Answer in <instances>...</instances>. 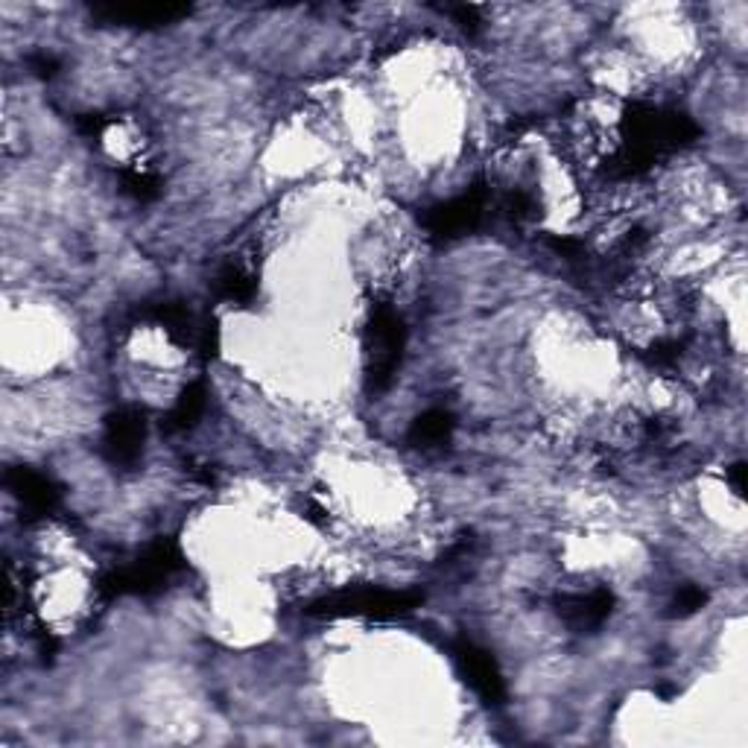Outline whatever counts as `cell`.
<instances>
[{
	"mask_svg": "<svg viewBox=\"0 0 748 748\" xmlns=\"http://www.w3.org/2000/svg\"><path fill=\"white\" fill-rule=\"evenodd\" d=\"M705 602H707V590L691 585V588H682L678 594H675L673 608L678 617H687V615H696L698 608L705 606Z\"/></svg>",
	"mask_w": 748,
	"mask_h": 748,
	"instance_id": "5",
	"label": "cell"
},
{
	"mask_svg": "<svg viewBox=\"0 0 748 748\" xmlns=\"http://www.w3.org/2000/svg\"><path fill=\"white\" fill-rule=\"evenodd\" d=\"M457 661L462 666V673H466L468 684L480 693L489 705H500L506 691H503V678L498 673V664H494V658L480 649L477 643L462 641L457 647Z\"/></svg>",
	"mask_w": 748,
	"mask_h": 748,
	"instance_id": "2",
	"label": "cell"
},
{
	"mask_svg": "<svg viewBox=\"0 0 748 748\" xmlns=\"http://www.w3.org/2000/svg\"><path fill=\"white\" fill-rule=\"evenodd\" d=\"M143 445V418L135 409H120L106 421L103 448L115 466H132L141 457Z\"/></svg>",
	"mask_w": 748,
	"mask_h": 748,
	"instance_id": "1",
	"label": "cell"
},
{
	"mask_svg": "<svg viewBox=\"0 0 748 748\" xmlns=\"http://www.w3.org/2000/svg\"><path fill=\"white\" fill-rule=\"evenodd\" d=\"M97 15H103L108 24H120V26H161V24H173L179 18L188 15V9L184 7H150V3H143V7H108V9H97Z\"/></svg>",
	"mask_w": 748,
	"mask_h": 748,
	"instance_id": "3",
	"label": "cell"
},
{
	"mask_svg": "<svg viewBox=\"0 0 748 748\" xmlns=\"http://www.w3.org/2000/svg\"><path fill=\"white\" fill-rule=\"evenodd\" d=\"M457 430V421L450 416L448 409H427L425 416L418 418L413 430H409V441L418 445V448H439V445H448L450 436Z\"/></svg>",
	"mask_w": 748,
	"mask_h": 748,
	"instance_id": "4",
	"label": "cell"
}]
</instances>
